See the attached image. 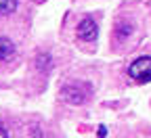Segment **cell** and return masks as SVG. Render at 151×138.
<instances>
[{"mask_svg": "<svg viewBox=\"0 0 151 138\" xmlns=\"http://www.w3.org/2000/svg\"><path fill=\"white\" fill-rule=\"evenodd\" d=\"M128 75L132 80H137L141 84L151 82V56H139L130 63L128 67Z\"/></svg>", "mask_w": 151, "mask_h": 138, "instance_id": "6da1fadb", "label": "cell"}, {"mask_svg": "<svg viewBox=\"0 0 151 138\" xmlns=\"http://www.w3.org/2000/svg\"><path fill=\"white\" fill-rule=\"evenodd\" d=\"M78 38L80 40H86V42H92V40H97V36H99V25L94 23V19L92 17H86L80 21L78 25Z\"/></svg>", "mask_w": 151, "mask_h": 138, "instance_id": "7a4b0ae2", "label": "cell"}, {"mask_svg": "<svg viewBox=\"0 0 151 138\" xmlns=\"http://www.w3.org/2000/svg\"><path fill=\"white\" fill-rule=\"evenodd\" d=\"M61 96H63V101H67L71 105H80V103H84V98H86V94L82 90H78V88H63Z\"/></svg>", "mask_w": 151, "mask_h": 138, "instance_id": "3957f363", "label": "cell"}, {"mask_svg": "<svg viewBox=\"0 0 151 138\" xmlns=\"http://www.w3.org/2000/svg\"><path fill=\"white\" fill-rule=\"evenodd\" d=\"M15 50V44L9 40V38H0V61H4V59H9Z\"/></svg>", "mask_w": 151, "mask_h": 138, "instance_id": "277c9868", "label": "cell"}, {"mask_svg": "<svg viewBox=\"0 0 151 138\" xmlns=\"http://www.w3.org/2000/svg\"><path fill=\"white\" fill-rule=\"evenodd\" d=\"M17 11V0H0V15H11Z\"/></svg>", "mask_w": 151, "mask_h": 138, "instance_id": "5b68a950", "label": "cell"}, {"mask_svg": "<svg viewBox=\"0 0 151 138\" xmlns=\"http://www.w3.org/2000/svg\"><path fill=\"white\" fill-rule=\"evenodd\" d=\"M130 31H132V27H130V25H122V27H118V36H120V38L130 36Z\"/></svg>", "mask_w": 151, "mask_h": 138, "instance_id": "8992f818", "label": "cell"}, {"mask_svg": "<svg viewBox=\"0 0 151 138\" xmlns=\"http://www.w3.org/2000/svg\"><path fill=\"white\" fill-rule=\"evenodd\" d=\"M97 134H99V138H105V136H107V128H105V126H101Z\"/></svg>", "mask_w": 151, "mask_h": 138, "instance_id": "52a82bcc", "label": "cell"}, {"mask_svg": "<svg viewBox=\"0 0 151 138\" xmlns=\"http://www.w3.org/2000/svg\"><path fill=\"white\" fill-rule=\"evenodd\" d=\"M0 138H9V134H6V130H4V128H0Z\"/></svg>", "mask_w": 151, "mask_h": 138, "instance_id": "ba28073f", "label": "cell"}]
</instances>
